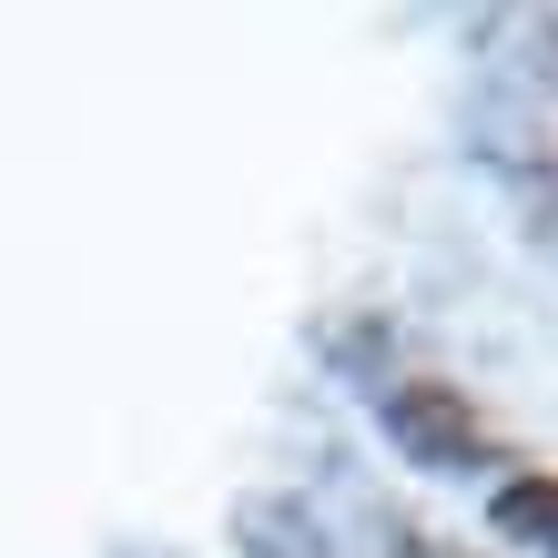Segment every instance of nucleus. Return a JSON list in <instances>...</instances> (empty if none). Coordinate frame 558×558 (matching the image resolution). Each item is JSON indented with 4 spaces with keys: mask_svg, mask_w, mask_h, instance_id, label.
<instances>
[{
    "mask_svg": "<svg viewBox=\"0 0 558 558\" xmlns=\"http://www.w3.org/2000/svg\"><path fill=\"white\" fill-rule=\"evenodd\" d=\"M397 416L416 426V447H426V457H477V447H487V426H477L468 407H457L447 386H416V397H407Z\"/></svg>",
    "mask_w": 558,
    "mask_h": 558,
    "instance_id": "nucleus-1",
    "label": "nucleus"
},
{
    "mask_svg": "<svg viewBox=\"0 0 558 558\" xmlns=\"http://www.w3.org/2000/svg\"><path fill=\"white\" fill-rule=\"evenodd\" d=\"M498 529L529 538V548H558V477H508L498 487Z\"/></svg>",
    "mask_w": 558,
    "mask_h": 558,
    "instance_id": "nucleus-2",
    "label": "nucleus"
}]
</instances>
